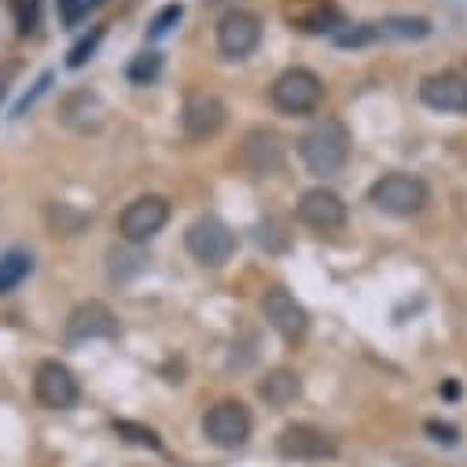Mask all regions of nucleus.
<instances>
[{
    "instance_id": "obj_1",
    "label": "nucleus",
    "mask_w": 467,
    "mask_h": 467,
    "mask_svg": "<svg viewBox=\"0 0 467 467\" xmlns=\"http://www.w3.org/2000/svg\"><path fill=\"white\" fill-rule=\"evenodd\" d=\"M349 148H354V140H349L346 122H338V119H317L298 137V155H302L306 170L317 177L338 173L349 162Z\"/></svg>"
},
{
    "instance_id": "obj_2",
    "label": "nucleus",
    "mask_w": 467,
    "mask_h": 467,
    "mask_svg": "<svg viewBox=\"0 0 467 467\" xmlns=\"http://www.w3.org/2000/svg\"><path fill=\"white\" fill-rule=\"evenodd\" d=\"M368 202H372L376 210L390 213V217H416V213L427 210L431 188H427L423 177L394 170V173H383V177L368 188Z\"/></svg>"
},
{
    "instance_id": "obj_3",
    "label": "nucleus",
    "mask_w": 467,
    "mask_h": 467,
    "mask_svg": "<svg viewBox=\"0 0 467 467\" xmlns=\"http://www.w3.org/2000/svg\"><path fill=\"white\" fill-rule=\"evenodd\" d=\"M184 247L188 254L202 265V269H221L232 262L236 254V232H232L221 217L206 213V217H195L184 232Z\"/></svg>"
},
{
    "instance_id": "obj_4",
    "label": "nucleus",
    "mask_w": 467,
    "mask_h": 467,
    "mask_svg": "<svg viewBox=\"0 0 467 467\" xmlns=\"http://www.w3.org/2000/svg\"><path fill=\"white\" fill-rule=\"evenodd\" d=\"M269 99L280 114H291V119H302V114H313L324 99V81L309 70V67H291L284 70L273 88H269Z\"/></svg>"
},
{
    "instance_id": "obj_5",
    "label": "nucleus",
    "mask_w": 467,
    "mask_h": 467,
    "mask_svg": "<svg viewBox=\"0 0 467 467\" xmlns=\"http://www.w3.org/2000/svg\"><path fill=\"white\" fill-rule=\"evenodd\" d=\"M431 34L427 19H412V16H394V19H379V23H358V26H342L331 41L338 48H361L372 41H420Z\"/></svg>"
},
{
    "instance_id": "obj_6",
    "label": "nucleus",
    "mask_w": 467,
    "mask_h": 467,
    "mask_svg": "<svg viewBox=\"0 0 467 467\" xmlns=\"http://www.w3.org/2000/svg\"><path fill=\"white\" fill-rule=\"evenodd\" d=\"M251 412H247V405L244 401H236V398H224V401H217L213 409H206V416H202V434H206V441L210 445H217V449H244L247 441H251Z\"/></svg>"
},
{
    "instance_id": "obj_7",
    "label": "nucleus",
    "mask_w": 467,
    "mask_h": 467,
    "mask_svg": "<svg viewBox=\"0 0 467 467\" xmlns=\"http://www.w3.org/2000/svg\"><path fill=\"white\" fill-rule=\"evenodd\" d=\"M166 221H170V202L162 195H140V199H133L122 210L119 236L126 244H133V247H144V244H151L159 232L166 228Z\"/></svg>"
},
{
    "instance_id": "obj_8",
    "label": "nucleus",
    "mask_w": 467,
    "mask_h": 467,
    "mask_svg": "<svg viewBox=\"0 0 467 467\" xmlns=\"http://www.w3.org/2000/svg\"><path fill=\"white\" fill-rule=\"evenodd\" d=\"M284 12V23L298 34H313V37H335L346 19H342V8L335 5V0H284L280 5Z\"/></svg>"
},
{
    "instance_id": "obj_9",
    "label": "nucleus",
    "mask_w": 467,
    "mask_h": 467,
    "mask_svg": "<svg viewBox=\"0 0 467 467\" xmlns=\"http://www.w3.org/2000/svg\"><path fill=\"white\" fill-rule=\"evenodd\" d=\"M262 45V19L254 12H228L221 23H217V52L221 59H232V63H240L247 56H254Z\"/></svg>"
},
{
    "instance_id": "obj_10",
    "label": "nucleus",
    "mask_w": 467,
    "mask_h": 467,
    "mask_svg": "<svg viewBox=\"0 0 467 467\" xmlns=\"http://www.w3.org/2000/svg\"><path fill=\"white\" fill-rule=\"evenodd\" d=\"M34 398H37L45 409H52V412H67V409L78 405L81 387H78V379H74V372H70L67 365H59V361H41L37 372H34Z\"/></svg>"
},
{
    "instance_id": "obj_11",
    "label": "nucleus",
    "mask_w": 467,
    "mask_h": 467,
    "mask_svg": "<svg viewBox=\"0 0 467 467\" xmlns=\"http://www.w3.org/2000/svg\"><path fill=\"white\" fill-rule=\"evenodd\" d=\"M224 119H228V110H224L221 96H213V92H192L184 99V107H181V130H184L188 140H210V137H217L221 126H224Z\"/></svg>"
},
{
    "instance_id": "obj_12",
    "label": "nucleus",
    "mask_w": 467,
    "mask_h": 467,
    "mask_svg": "<svg viewBox=\"0 0 467 467\" xmlns=\"http://www.w3.org/2000/svg\"><path fill=\"white\" fill-rule=\"evenodd\" d=\"M114 335H119V317H114L103 302H81L78 309H70V317L63 324V338L70 346L96 342V338H114Z\"/></svg>"
},
{
    "instance_id": "obj_13",
    "label": "nucleus",
    "mask_w": 467,
    "mask_h": 467,
    "mask_svg": "<svg viewBox=\"0 0 467 467\" xmlns=\"http://www.w3.org/2000/svg\"><path fill=\"white\" fill-rule=\"evenodd\" d=\"M262 313H265L269 327L280 331L287 342H295V338H302L309 331V313L302 309V302L287 287H269L262 295Z\"/></svg>"
},
{
    "instance_id": "obj_14",
    "label": "nucleus",
    "mask_w": 467,
    "mask_h": 467,
    "mask_svg": "<svg viewBox=\"0 0 467 467\" xmlns=\"http://www.w3.org/2000/svg\"><path fill=\"white\" fill-rule=\"evenodd\" d=\"M276 452L287 456V460H327L338 452L335 438L313 423H291L280 431L276 438Z\"/></svg>"
},
{
    "instance_id": "obj_15",
    "label": "nucleus",
    "mask_w": 467,
    "mask_h": 467,
    "mask_svg": "<svg viewBox=\"0 0 467 467\" xmlns=\"http://www.w3.org/2000/svg\"><path fill=\"white\" fill-rule=\"evenodd\" d=\"M298 221L313 232H338L346 224V202L331 188H309L298 199Z\"/></svg>"
},
{
    "instance_id": "obj_16",
    "label": "nucleus",
    "mask_w": 467,
    "mask_h": 467,
    "mask_svg": "<svg viewBox=\"0 0 467 467\" xmlns=\"http://www.w3.org/2000/svg\"><path fill=\"white\" fill-rule=\"evenodd\" d=\"M240 159H244V166H247L251 177H273V173H280V166H284V140H280V133L276 130H265V126L251 130L244 137Z\"/></svg>"
},
{
    "instance_id": "obj_17",
    "label": "nucleus",
    "mask_w": 467,
    "mask_h": 467,
    "mask_svg": "<svg viewBox=\"0 0 467 467\" xmlns=\"http://www.w3.org/2000/svg\"><path fill=\"white\" fill-rule=\"evenodd\" d=\"M420 99L441 114H467V78L456 70H438L420 81Z\"/></svg>"
},
{
    "instance_id": "obj_18",
    "label": "nucleus",
    "mask_w": 467,
    "mask_h": 467,
    "mask_svg": "<svg viewBox=\"0 0 467 467\" xmlns=\"http://www.w3.org/2000/svg\"><path fill=\"white\" fill-rule=\"evenodd\" d=\"M59 122L70 126V130H78V133L99 130V122H103V103H99V96L88 92V88H78V92L63 96V103H59Z\"/></svg>"
},
{
    "instance_id": "obj_19",
    "label": "nucleus",
    "mask_w": 467,
    "mask_h": 467,
    "mask_svg": "<svg viewBox=\"0 0 467 467\" xmlns=\"http://www.w3.org/2000/svg\"><path fill=\"white\" fill-rule=\"evenodd\" d=\"M258 394H262V401H265L269 409H287V405L298 401L302 379H298L291 368H273V372H265V379L258 383Z\"/></svg>"
},
{
    "instance_id": "obj_20",
    "label": "nucleus",
    "mask_w": 467,
    "mask_h": 467,
    "mask_svg": "<svg viewBox=\"0 0 467 467\" xmlns=\"http://www.w3.org/2000/svg\"><path fill=\"white\" fill-rule=\"evenodd\" d=\"M30 273H34V254L30 251H8V254H0V295L16 291Z\"/></svg>"
},
{
    "instance_id": "obj_21",
    "label": "nucleus",
    "mask_w": 467,
    "mask_h": 467,
    "mask_svg": "<svg viewBox=\"0 0 467 467\" xmlns=\"http://www.w3.org/2000/svg\"><path fill=\"white\" fill-rule=\"evenodd\" d=\"M159 70H162V56H159V52H140V56L130 63V81L148 85V81L159 78Z\"/></svg>"
},
{
    "instance_id": "obj_22",
    "label": "nucleus",
    "mask_w": 467,
    "mask_h": 467,
    "mask_svg": "<svg viewBox=\"0 0 467 467\" xmlns=\"http://www.w3.org/2000/svg\"><path fill=\"white\" fill-rule=\"evenodd\" d=\"M114 431H119L126 441H133V445H148V449H159L162 445L151 427H140V423H130V420H114Z\"/></svg>"
},
{
    "instance_id": "obj_23",
    "label": "nucleus",
    "mask_w": 467,
    "mask_h": 467,
    "mask_svg": "<svg viewBox=\"0 0 467 467\" xmlns=\"http://www.w3.org/2000/svg\"><path fill=\"white\" fill-rule=\"evenodd\" d=\"M12 16H16L19 34H30L41 16V0H12Z\"/></svg>"
},
{
    "instance_id": "obj_24",
    "label": "nucleus",
    "mask_w": 467,
    "mask_h": 467,
    "mask_svg": "<svg viewBox=\"0 0 467 467\" xmlns=\"http://www.w3.org/2000/svg\"><path fill=\"white\" fill-rule=\"evenodd\" d=\"M99 37H103V34H99V30H92L85 41H78V45L70 48V56H67V67H74V70H78V67H85V63L92 59V52H96Z\"/></svg>"
},
{
    "instance_id": "obj_25",
    "label": "nucleus",
    "mask_w": 467,
    "mask_h": 467,
    "mask_svg": "<svg viewBox=\"0 0 467 467\" xmlns=\"http://www.w3.org/2000/svg\"><path fill=\"white\" fill-rule=\"evenodd\" d=\"M181 16H184V8H181V5H166V8L155 16V23H151V30H148V34H151V37H162V34H170V26H173Z\"/></svg>"
},
{
    "instance_id": "obj_26",
    "label": "nucleus",
    "mask_w": 467,
    "mask_h": 467,
    "mask_svg": "<svg viewBox=\"0 0 467 467\" xmlns=\"http://www.w3.org/2000/svg\"><path fill=\"white\" fill-rule=\"evenodd\" d=\"M88 5H92V0H59V19H63L67 26H78L81 16L88 12Z\"/></svg>"
},
{
    "instance_id": "obj_27",
    "label": "nucleus",
    "mask_w": 467,
    "mask_h": 467,
    "mask_svg": "<svg viewBox=\"0 0 467 467\" xmlns=\"http://www.w3.org/2000/svg\"><path fill=\"white\" fill-rule=\"evenodd\" d=\"M427 431L434 434V441H445V445H452V441H456V431H452V427H441V423H427Z\"/></svg>"
},
{
    "instance_id": "obj_28",
    "label": "nucleus",
    "mask_w": 467,
    "mask_h": 467,
    "mask_svg": "<svg viewBox=\"0 0 467 467\" xmlns=\"http://www.w3.org/2000/svg\"><path fill=\"white\" fill-rule=\"evenodd\" d=\"M463 78H467V74H463Z\"/></svg>"
}]
</instances>
